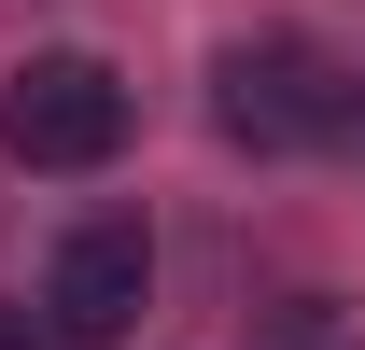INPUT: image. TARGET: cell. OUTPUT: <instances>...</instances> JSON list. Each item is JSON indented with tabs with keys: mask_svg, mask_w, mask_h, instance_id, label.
I'll return each instance as SVG.
<instances>
[{
	"mask_svg": "<svg viewBox=\"0 0 365 350\" xmlns=\"http://www.w3.org/2000/svg\"><path fill=\"white\" fill-rule=\"evenodd\" d=\"M0 154L14 169H43V182H85L127 154V85H113V56H29L14 85H0Z\"/></svg>",
	"mask_w": 365,
	"mask_h": 350,
	"instance_id": "2",
	"label": "cell"
},
{
	"mask_svg": "<svg viewBox=\"0 0 365 350\" xmlns=\"http://www.w3.org/2000/svg\"><path fill=\"white\" fill-rule=\"evenodd\" d=\"M211 127L239 154H323L351 140V56H323L309 28H253L211 56Z\"/></svg>",
	"mask_w": 365,
	"mask_h": 350,
	"instance_id": "1",
	"label": "cell"
},
{
	"mask_svg": "<svg viewBox=\"0 0 365 350\" xmlns=\"http://www.w3.org/2000/svg\"><path fill=\"white\" fill-rule=\"evenodd\" d=\"M337 154H365V70H351V140H337Z\"/></svg>",
	"mask_w": 365,
	"mask_h": 350,
	"instance_id": "4",
	"label": "cell"
},
{
	"mask_svg": "<svg viewBox=\"0 0 365 350\" xmlns=\"http://www.w3.org/2000/svg\"><path fill=\"white\" fill-rule=\"evenodd\" d=\"M140 308H155V238H140L127 211L71 224V238H56V266H43V322H56V350H127Z\"/></svg>",
	"mask_w": 365,
	"mask_h": 350,
	"instance_id": "3",
	"label": "cell"
}]
</instances>
